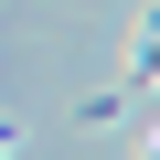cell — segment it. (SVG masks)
Listing matches in <instances>:
<instances>
[{"instance_id": "1", "label": "cell", "mask_w": 160, "mask_h": 160, "mask_svg": "<svg viewBox=\"0 0 160 160\" xmlns=\"http://www.w3.org/2000/svg\"><path fill=\"white\" fill-rule=\"evenodd\" d=\"M128 75H139V86H160V0L139 11V32H128Z\"/></svg>"}, {"instance_id": "2", "label": "cell", "mask_w": 160, "mask_h": 160, "mask_svg": "<svg viewBox=\"0 0 160 160\" xmlns=\"http://www.w3.org/2000/svg\"><path fill=\"white\" fill-rule=\"evenodd\" d=\"M139 160H160V118H149V128H139Z\"/></svg>"}]
</instances>
